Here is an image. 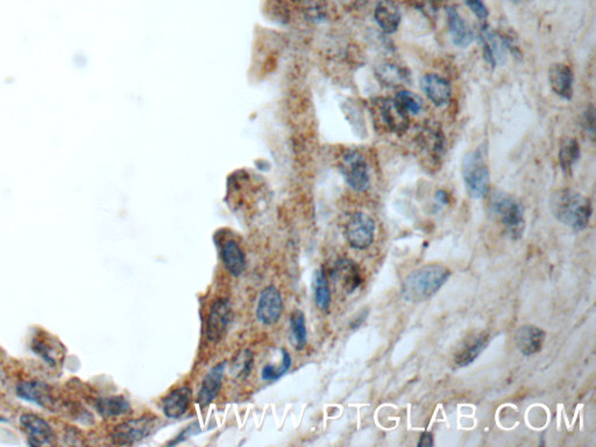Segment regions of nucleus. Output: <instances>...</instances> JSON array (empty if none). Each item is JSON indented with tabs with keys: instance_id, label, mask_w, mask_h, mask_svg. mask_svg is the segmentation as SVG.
I'll list each match as a JSON object with an SVG mask.
<instances>
[{
	"instance_id": "f257e3e1",
	"label": "nucleus",
	"mask_w": 596,
	"mask_h": 447,
	"mask_svg": "<svg viewBox=\"0 0 596 447\" xmlns=\"http://www.w3.org/2000/svg\"><path fill=\"white\" fill-rule=\"evenodd\" d=\"M450 275V269L444 264H424L405 276L401 286L402 296L408 302H424L438 293Z\"/></svg>"
},
{
	"instance_id": "f03ea898",
	"label": "nucleus",
	"mask_w": 596,
	"mask_h": 447,
	"mask_svg": "<svg viewBox=\"0 0 596 447\" xmlns=\"http://www.w3.org/2000/svg\"><path fill=\"white\" fill-rule=\"evenodd\" d=\"M554 218L574 231H584L592 217V202L586 196L572 189L554 192L550 200Z\"/></svg>"
},
{
	"instance_id": "7ed1b4c3",
	"label": "nucleus",
	"mask_w": 596,
	"mask_h": 447,
	"mask_svg": "<svg viewBox=\"0 0 596 447\" xmlns=\"http://www.w3.org/2000/svg\"><path fill=\"white\" fill-rule=\"evenodd\" d=\"M490 212L512 240L523 237L525 229L524 209L518 200L505 192H495L490 198Z\"/></svg>"
},
{
	"instance_id": "20e7f679",
	"label": "nucleus",
	"mask_w": 596,
	"mask_h": 447,
	"mask_svg": "<svg viewBox=\"0 0 596 447\" xmlns=\"http://www.w3.org/2000/svg\"><path fill=\"white\" fill-rule=\"evenodd\" d=\"M461 175L467 194L474 199H481L488 195L490 177L488 165L482 149L472 150L463 157Z\"/></svg>"
},
{
	"instance_id": "39448f33",
	"label": "nucleus",
	"mask_w": 596,
	"mask_h": 447,
	"mask_svg": "<svg viewBox=\"0 0 596 447\" xmlns=\"http://www.w3.org/2000/svg\"><path fill=\"white\" fill-rule=\"evenodd\" d=\"M341 172L348 185L356 192H366L371 185L367 162L356 150H347L343 155Z\"/></svg>"
},
{
	"instance_id": "423d86ee",
	"label": "nucleus",
	"mask_w": 596,
	"mask_h": 447,
	"mask_svg": "<svg viewBox=\"0 0 596 447\" xmlns=\"http://www.w3.org/2000/svg\"><path fill=\"white\" fill-rule=\"evenodd\" d=\"M480 41L482 43L485 61L488 62L492 67H496L503 63L508 51H512V54L517 53V47L514 45L512 38L500 34L488 27L482 28Z\"/></svg>"
},
{
	"instance_id": "0eeeda50",
	"label": "nucleus",
	"mask_w": 596,
	"mask_h": 447,
	"mask_svg": "<svg viewBox=\"0 0 596 447\" xmlns=\"http://www.w3.org/2000/svg\"><path fill=\"white\" fill-rule=\"evenodd\" d=\"M345 237L353 249H368L374 241V220L363 212L352 214L345 226Z\"/></svg>"
},
{
	"instance_id": "6e6552de",
	"label": "nucleus",
	"mask_w": 596,
	"mask_h": 447,
	"mask_svg": "<svg viewBox=\"0 0 596 447\" xmlns=\"http://www.w3.org/2000/svg\"><path fill=\"white\" fill-rule=\"evenodd\" d=\"M32 351L50 367H60L65 363V348L56 336L45 331L35 333L31 343Z\"/></svg>"
},
{
	"instance_id": "1a4fd4ad",
	"label": "nucleus",
	"mask_w": 596,
	"mask_h": 447,
	"mask_svg": "<svg viewBox=\"0 0 596 447\" xmlns=\"http://www.w3.org/2000/svg\"><path fill=\"white\" fill-rule=\"evenodd\" d=\"M155 418L142 417L138 420H130L117 425L111 433V439L117 445H133L145 439L152 433Z\"/></svg>"
},
{
	"instance_id": "9d476101",
	"label": "nucleus",
	"mask_w": 596,
	"mask_h": 447,
	"mask_svg": "<svg viewBox=\"0 0 596 447\" xmlns=\"http://www.w3.org/2000/svg\"><path fill=\"white\" fill-rule=\"evenodd\" d=\"M16 395L49 411H56L58 408V400L51 387L41 381H21L16 386Z\"/></svg>"
},
{
	"instance_id": "9b49d317",
	"label": "nucleus",
	"mask_w": 596,
	"mask_h": 447,
	"mask_svg": "<svg viewBox=\"0 0 596 447\" xmlns=\"http://www.w3.org/2000/svg\"><path fill=\"white\" fill-rule=\"evenodd\" d=\"M20 424L26 432L28 444L31 446L53 445L56 439L55 432L48 422L34 413H25L20 417Z\"/></svg>"
},
{
	"instance_id": "f8f14e48",
	"label": "nucleus",
	"mask_w": 596,
	"mask_h": 447,
	"mask_svg": "<svg viewBox=\"0 0 596 447\" xmlns=\"http://www.w3.org/2000/svg\"><path fill=\"white\" fill-rule=\"evenodd\" d=\"M378 118L390 132L402 135L409 128V115L398 106L396 100L390 98L378 100L376 104Z\"/></svg>"
},
{
	"instance_id": "ddd939ff",
	"label": "nucleus",
	"mask_w": 596,
	"mask_h": 447,
	"mask_svg": "<svg viewBox=\"0 0 596 447\" xmlns=\"http://www.w3.org/2000/svg\"><path fill=\"white\" fill-rule=\"evenodd\" d=\"M232 319V309L229 299L222 298L214 302L211 308L207 324V336L211 343L217 344L225 336Z\"/></svg>"
},
{
	"instance_id": "4468645a",
	"label": "nucleus",
	"mask_w": 596,
	"mask_h": 447,
	"mask_svg": "<svg viewBox=\"0 0 596 447\" xmlns=\"http://www.w3.org/2000/svg\"><path fill=\"white\" fill-rule=\"evenodd\" d=\"M282 296L275 286H268L261 291L256 317L264 325H273L279 321L282 314Z\"/></svg>"
},
{
	"instance_id": "2eb2a0df",
	"label": "nucleus",
	"mask_w": 596,
	"mask_h": 447,
	"mask_svg": "<svg viewBox=\"0 0 596 447\" xmlns=\"http://www.w3.org/2000/svg\"><path fill=\"white\" fill-rule=\"evenodd\" d=\"M331 276L333 282L336 283L345 294H352L363 282V276L360 274L359 267L349 259H341L336 261L331 272Z\"/></svg>"
},
{
	"instance_id": "dca6fc26",
	"label": "nucleus",
	"mask_w": 596,
	"mask_h": 447,
	"mask_svg": "<svg viewBox=\"0 0 596 447\" xmlns=\"http://www.w3.org/2000/svg\"><path fill=\"white\" fill-rule=\"evenodd\" d=\"M545 332L535 325H523L515 333V345L524 356H530L542 351Z\"/></svg>"
},
{
	"instance_id": "f3484780",
	"label": "nucleus",
	"mask_w": 596,
	"mask_h": 447,
	"mask_svg": "<svg viewBox=\"0 0 596 447\" xmlns=\"http://www.w3.org/2000/svg\"><path fill=\"white\" fill-rule=\"evenodd\" d=\"M549 80L552 90L559 97L570 100L573 96V73L570 67L557 63L549 70Z\"/></svg>"
},
{
	"instance_id": "a211bd4d",
	"label": "nucleus",
	"mask_w": 596,
	"mask_h": 447,
	"mask_svg": "<svg viewBox=\"0 0 596 447\" xmlns=\"http://www.w3.org/2000/svg\"><path fill=\"white\" fill-rule=\"evenodd\" d=\"M422 89L428 100L437 106H443L451 98L450 83L436 73H428L423 77Z\"/></svg>"
},
{
	"instance_id": "6ab92c4d",
	"label": "nucleus",
	"mask_w": 596,
	"mask_h": 447,
	"mask_svg": "<svg viewBox=\"0 0 596 447\" xmlns=\"http://www.w3.org/2000/svg\"><path fill=\"white\" fill-rule=\"evenodd\" d=\"M490 341V333L481 332L477 334V336H472L470 339L466 341V344L463 345L455 353V366L457 367H465V366L470 365L488 346Z\"/></svg>"
},
{
	"instance_id": "aec40b11",
	"label": "nucleus",
	"mask_w": 596,
	"mask_h": 447,
	"mask_svg": "<svg viewBox=\"0 0 596 447\" xmlns=\"http://www.w3.org/2000/svg\"><path fill=\"white\" fill-rule=\"evenodd\" d=\"M224 369H225V363H219L214 368H211L207 376L203 380L202 387L197 398V402L202 406L210 404L211 402H214V398L218 396L222 388Z\"/></svg>"
},
{
	"instance_id": "412c9836",
	"label": "nucleus",
	"mask_w": 596,
	"mask_h": 447,
	"mask_svg": "<svg viewBox=\"0 0 596 447\" xmlns=\"http://www.w3.org/2000/svg\"><path fill=\"white\" fill-rule=\"evenodd\" d=\"M375 20L385 33L391 34L398 31L401 23V12L391 0H381L375 8Z\"/></svg>"
},
{
	"instance_id": "4be33fe9",
	"label": "nucleus",
	"mask_w": 596,
	"mask_h": 447,
	"mask_svg": "<svg viewBox=\"0 0 596 447\" xmlns=\"http://www.w3.org/2000/svg\"><path fill=\"white\" fill-rule=\"evenodd\" d=\"M447 23H448V31L451 34L452 41L455 46L467 48L470 43H473V33L455 8H447Z\"/></svg>"
},
{
	"instance_id": "5701e85b",
	"label": "nucleus",
	"mask_w": 596,
	"mask_h": 447,
	"mask_svg": "<svg viewBox=\"0 0 596 447\" xmlns=\"http://www.w3.org/2000/svg\"><path fill=\"white\" fill-rule=\"evenodd\" d=\"M192 401V389L187 387H181L172 390V393L163 400V413L168 418H180L187 413Z\"/></svg>"
},
{
	"instance_id": "b1692460",
	"label": "nucleus",
	"mask_w": 596,
	"mask_h": 447,
	"mask_svg": "<svg viewBox=\"0 0 596 447\" xmlns=\"http://www.w3.org/2000/svg\"><path fill=\"white\" fill-rule=\"evenodd\" d=\"M220 255L226 271L231 275L240 276L244 273L246 268L245 254L236 241H225L220 247Z\"/></svg>"
},
{
	"instance_id": "393cba45",
	"label": "nucleus",
	"mask_w": 596,
	"mask_h": 447,
	"mask_svg": "<svg viewBox=\"0 0 596 447\" xmlns=\"http://www.w3.org/2000/svg\"><path fill=\"white\" fill-rule=\"evenodd\" d=\"M444 140L445 139L442 130H438L437 127L428 126L421 134L420 144L425 153L437 162L444 153V145H445Z\"/></svg>"
},
{
	"instance_id": "a878e982",
	"label": "nucleus",
	"mask_w": 596,
	"mask_h": 447,
	"mask_svg": "<svg viewBox=\"0 0 596 447\" xmlns=\"http://www.w3.org/2000/svg\"><path fill=\"white\" fill-rule=\"evenodd\" d=\"M96 409L105 418H111L130 413V404L124 396H111L97 400Z\"/></svg>"
},
{
	"instance_id": "bb28decb",
	"label": "nucleus",
	"mask_w": 596,
	"mask_h": 447,
	"mask_svg": "<svg viewBox=\"0 0 596 447\" xmlns=\"http://www.w3.org/2000/svg\"><path fill=\"white\" fill-rule=\"evenodd\" d=\"M376 77L383 85L389 88H398L406 82L408 73L398 65L383 63L378 65L376 69Z\"/></svg>"
},
{
	"instance_id": "cd10ccee",
	"label": "nucleus",
	"mask_w": 596,
	"mask_h": 447,
	"mask_svg": "<svg viewBox=\"0 0 596 447\" xmlns=\"http://www.w3.org/2000/svg\"><path fill=\"white\" fill-rule=\"evenodd\" d=\"M580 157V146L573 138L562 140L559 149V162L562 172L570 174Z\"/></svg>"
},
{
	"instance_id": "c85d7f7f",
	"label": "nucleus",
	"mask_w": 596,
	"mask_h": 447,
	"mask_svg": "<svg viewBox=\"0 0 596 447\" xmlns=\"http://www.w3.org/2000/svg\"><path fill=\"white\" fill-rule=\"evenodd\" d=\"M314 288L316 304L323 311H328L331 304V291L329 281L323 269H318L317 272L314 273Z\"/></svg>"
},
{
	"instance_id": "c756f323",
	"label": "nucleus",
	"mask_w": 596,
	"mask_h": 447,
	"mask_svg": "<svg viewBox=\"0 0 596 447\" xmlns=\"http://www.w3.org/2000/svg\"><path fill=\"white\" fill-rule=\"evenodd\" d=\"M290 336L291 343L298 351L306 347V317L302 311L296 310L293 312L290 317Z\"/></svg>"
},
{
	"instance_id": "7c9ffc66",
	"label": "nucleus",
	"mask_w": 596,
	"mask_h": 447,
	"mask_svg": "<svg viewBox=\"0 0 596 447\" xmlns=\"http://www.w3.org/2000/svg\"><path fill=\"white\" fill-rule=\"evenodd\" d=\"M395 100L398 104V106L401 107L402 110L408 115H418L423 108L421 98L415 95L413 92L405 91V90L400 91Z\"/></svg>"
},
{
	"instance_id": "2f4dec72",
	"label": "nucleus",
	"mask_w": 596,
	"mask_h": 447,
	"mask_svg": "<svg viewBox=\"0 0 596 447\" xmlns=\"http://www.w3.org/2000/svg\"><path fill=\"white\" fill-rule=\"evenodd\" d=\"M291 366V358L286 349H282V363L279 367H274L272 365H268L262 371V378L266 381H274L286 374Z\"/></svg>"
},
{
	"instance_id": "473e14b6",
	"label": "nucleus",
	"mask_w": 596,
	"mask_h": 447,
	"mask_svg": "<svg viewBox=\"0 0 596 447\" xmlns=\"http://www.w3.org/2000/svg\"><path fill=\"white\" fill-rule=\"evenodd\" d=\"M253 356L249 351L242 352L237 356V361L233 363V371L238 376L249 374L252 366Z\"/></svg>"
},
{
	"instance_id": "72a5a7b5",
	"label": "nucleus",
	"mask_w": 596,
	"mask_h": 447,
	"mask_svg": "<svg viewBox=\"0 0 596 447\" xmlns=\"http://www.w3.org/2000/svg\"><path fill=\"white\" fill-rule=\"evenodd\" d=\"M595 108L593 105L587 107V110L584 115V125H585L586 133L588 134L589 138L594 140L595 138Z\"/></svg>"
},
{
	"instance_id": "f704fd0d",
	"label": "nucleus",
	"mask_w": 596,
	"mask_h": 447,
	"mask_svg": "<svg viewBox=\"0 0 596 447\" xmlns=\"http://www.w3.org/2000/svg\"><path fill=\"white\" fill-rule=\"evenodd\" d=\"M463 1L470 8V11L478 16L479 19L485 20L488 16V10L485 8V5L482 3V0H463Z\"/></svg>"
},
{
	"instance_id": "c9c22d12",
	"label": "nucleus",
	"mask_w": 596,
	"mask_h": 447,
	"mask_svg": "<svg viewBox=\"0 0 596 447\" xmlns=\"http://www.w3.org/2000/svg\"><path fill=\"white\" fill-rule=\"evenodd\" d=\"M433 445V438H432V435L430 432H424L423 435H422L421 440H420V443H418V446H425L430 447Z\"/></svg>"
},
{
	"instance_id": "e433bc0d",
	"label": "nucleus",
	"mask_w": 596,
	"mask_h": 447,
	"mask_svg": "<svg viewBox=\"0 0 596 447\" xmlns=\"http://www.w3.org/2000/svg\"><path fill=\"white\" fill-rule=\"evenodd\" d=\"M514 1H520V0H514Z\"/></svg>"
}]
</instances>
